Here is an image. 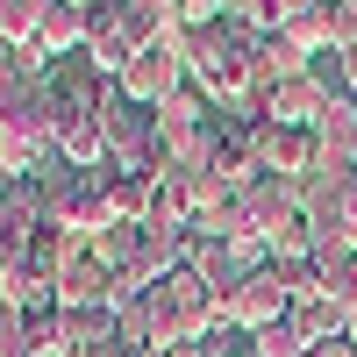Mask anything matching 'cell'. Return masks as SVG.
<instances>
[{
  "instance_id": "6da1fadb",
  "label": "cell",
  "mask_w": 357,
  "mask_h": 357,
  "mask_svg": "<svg viewBox=\"0 0 357 357\" xmlns=\"http://www.w3.org/2000/svg\"><path fill=\"white\" fill-rule=\"evenodd\" d=\"M172 86H178V57H172L165 43L136 50L129 72H122V93H129V100H158V93H172Z\"/></svg>"
},
{
  "instance_id": "7a4b0ae2",
  "label": "cell",
  "mask_w": 357,
  "mask_h": 357,
  "mask_svg": "<svg viewBox=\"0 0 357 357\" xmlns=\"http://www.w3.org/2000/svg\"><path fill=\"white\" fill-rule=\"evenodd\" d=\"M143 357H193V343H165V350H143Z\"/></svg>"
}]
</instances>
